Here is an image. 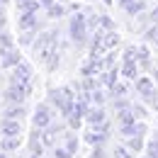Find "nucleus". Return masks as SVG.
<instances>
[{"instance_id":"15","label":"nucleus","mask_w":158,"mask_h":158,"mask_svg":"<svg viewBox=\"0 0 158 158\" xmlns=\"http://www.w3.org/2000/svg\"><path fill=\"white\" fill-rule=\"evenodd\" d=\"M127 78H136V66H134V61H124V71H122Z\"/></svg>"},{"instance_id":"9","label":"nucleus","mask_w":158,"mask_h":158,"mask_svg":"<svg viewBox=\"0 0 158 158\" xmlns=\"http://www.w3.org/2000/svg\"><path fill=\"white\" fill-rule=\"evenodd\" d=\"M119 44V37L114 32H107V34H102V46H100V54L102 51H107V49H112V46H117Z\"/></svg>"},{"instance_id":"4","label":"nucleus","mask_w":158,"mask_h":158,"mask_svg":"<svg viewBox=\"0 0 158 158\" xmlns=\"http://www.w3.org/2000/svg\"><path fill=\"white\" fill-rule=\"evenodd\" d=\"M0 61H2L5 68H12V66H17L22 61V56L15 46H10V49H0Z\"/></svg>"},{"instance_id":"12","label":"nucleus","mask_w":158,"mask_h":158,"mask_svg":"<svg viewBox=\"0 0 158 158\" xmlns=\"http://www.w3.org/2000/svg\"><path fill=\"white\" fill-rule=\"evenodd\" d=\"M22 143L20 136H2V151H15Z\"/></svg>"},{"instance_id":"14","label":"nucleus","mask_w":158,"mask_h":158,"mask_svg":"<svg viewBox=\"0 0 158 158\" xmlns=\"http://www.w3.org/2000/svg\"><path fill=\"white\" fill-rule=\"evenodd\" d=\"M146 153H148V158H158V134L151 141H148V146H146Z\"/></svg>"},{"instance_id":"11","label":"nucleus","mask_w":158,"mask_h":158,"mask_svg":"<svg viewBox=\"0 0 158 158\" xmlns=\"http://www.w3.org/2000/svg\"><path fill=\"white\" fill-rule=\"evenodd\" d=\"M88 122L93 124V127H98L105 122V112H102V107L100 110H88Z\"/></svg>"},{"instance_id":"10","label":"nucleus","mask_w":158,"mask_h":158,"mask_svg":"<svg viewBox=\"0 0 158 158\" xmlns=\"http://www.w3.org/2000/svg\"><path fill=\"white\" fill-rule=\"evenodd\" d=\"M22 114H24V105H10L5 110V117L2 119H20Z\"/></svg>"},{"instance_id":"5","label":"nucleus","mask_w":158,"mask_h":158,"mask_svg":"<svg viewBox=\"0 0 158 158\" xmlns=\"http://www.w3.org/2000/svg\"><path fill=\"white\" fill-rule=\"evenodd\" d=\"M29 76H32V68L27 63H17L12 66V83H29Z\"/></svg>"},{"instance_id":"19","label":"nucleus","mask_w":158,"mask_h":158,"mask_svg":"<svg viewBox=\"0 0 158 158\" xmlns=\"http://www.w3.org/2000/svg\"><path fill=\"white\" fill-rule=\"evenodd\" d=\"M114 158H134V156H131V151H129V148L117 146V148H114Z\"/></svg>"},{"instance_id":"20","label":"nucleus","mask_w":158,"mask_h":158,"mask_svg":"<svg viewBox=\"0 0 158 158\" xmlns=\"http://www.w3.org/2000/svg\"><path fill=\"white\" fill-rule=\"evenodd\" d=\"M105 83H107V85H110V88H114V80H117V71H114V68H112V71H110V73H107V76H105Z\"/></svg>"},{"instance_id":"3","label":"nucleus","mask_w":158,"mask_h":158,"mask_svg":"<svg viewBox=\"0 0 158 158\" xmlns=\"http://www.w3.org/2000/svg\"><path fill=\"white\" fill-rule=\"evenodd\" d=\"M49 124H51V110H49V105H39L37 112H34V127L37 129H46Z\"/></svg>"},{"instance_id":"6","label":"nucleus","mask_w":158,"mask_h":158,"mask_svg":"<svg viewBox=\"0 0 158 158\" xmlns=\"http://www.w3.org/2000/svg\"><path fill=\"white\" fill-rule=\"evenodd\" d=\"M0 131H2V136H20V134H22V127H20L17 119H2Z\"/></svg>"},{"instance_id":"8","label":"nucleus","mask_w":158,"mask_h":158,"mask_svg":"<svg viewBox=\"0 0 158 158\" xmlns=\"http://www.w3.org/2000/svg\"><path fill=\"white\" fill-rule=\"evenodd\" d=\"M34 24H37V12H22L20 17V29H34Z\"/></svg>"},{"instance_id":"18","label":"nucleus","mask_w":158,"mask_h":158,"mask_svg":"<svg viewBox=\"0 0 158 158\" xmlns=\"http://www.w3.org/2000/svg\"><path fill=\"white\" fill-rule=\"evenodd\" d=\"M66 148H68L71 153H76V148H78V139L73 136V134H68V141H66Z\"/></svg>"},{"instance_id":"13","label":"nucleus","mask_w":158,"mask_h":158,"mask_svg":"<svg viewBox=\"0 0 158 158\" xmlns=\"http://www.w3.org/2000/svg\"><path fill=\"white\" fill-rule=\"evenodd\" d=\"M143 134H134V136H129V148H131V151H141V148H143Z\"/></svg>"},{"instance_id":"21","label":"nucleus","mask_w":158,"mask_h":158,"mask_svg":"<svg viewBox=\"0 0 158 158\" xmlns=\"http://www.w3.org/2000/svg\"><path fill=\"white\" fill-rule=\"evenodd\" d=\"M90 158H105V148H102V143H95L93 156H90Z\"/></svg>"},{"instance_id":"27","label":"nucleus","mask_w":158,"mask_h":158,"mask_svg":"<svg viewBox=\"0 0 158 158\" xmlns=\"http://www.w3.org/2000/svg\"><path fill=\"white\" fill-rule=\"evenodd\" d=\"M5 2H7V0H0V5H5Z\"/></svg>"},{"instance_id":"2","label":"nucleus","mask_w":158,"mask_h":158,"mask_svg":"<svg viewBox=\"0 0 158 158\" xmlns=\"http://www.w3.org/2000/svg\"><path fill=\"white\" fill-rule=\"evenodd\" d=\"M71 37L78 44L85 41V20H83V15H73L71 17Z\"/></svg>"},{"instance_id":"26","label":"nucleus","mask_w":158,"mask_h":158,"mask_svg":"<svg viewBox=\"0 0 158 158\" xmlns=\"http://www.w3.org/2000/svg\"><path fill=\"white\" fill-rule=\"evenodd\" d=\"M32 158H41V153H32Z\"/></svg>"},{"instance_id":"22","label":"nucleus","mask_w":158,"mask_h":158,"mask_svg":"<svg viewBox=\"0 0 158 158\" xmlns=\"http://www.w3.org/2000/svg\"><path fill=\"white\" fill-rule=\"evenodd\" d=\"M131 112H134V117H136V119H143V117H146V110H143V107H139V105L131 107Z\"/></svg>"},{"instance_id":"28","label":"nucleus","mask_w":158,"mask_h":158,"mask_svg":"<svg viewBox=\"0 0 158 158\" xmlns=\"http://www.w3.org/2000/svg\"><path fill=\"white\" fill-rule=\"evenodd\" d=\"M0 158H7V156H5V153H0Z\"/></svg>"},{"instance_id":"25","label":"nucleus","mask_w":158,"mask_h":158,"mask_svg":"<svg viewBox=\"0 0 158 158\" xmlns=\"http://www.w3.org/2000/svg\"><path fill=\"white\" fill-rule=\"evenodd\" d=\"M151 22H156V24H158V7L151 10Z\"/></svg>"},{"instance_id":"24","label":"nucleus","mask_w":158,"mask_h":158,"mask_svg":"<svg viewBox=\"0 0 158 158\" xmlns=\"http://www.w3.org/2000/svg\"><path fill=\"white\" fill-rule=\"evenodd\" d=\"M54 2H56V0H39V5H41V7H46V10H49Z\"/></svg>"},{"instance_id":"1","label":"nucleus","mask_w":158,"mask_h":158,"mask_svg":"<svg viewBox=\"0 0 158 158\" xmlns=\"http://www.w3.org/2000/svg\"><path fill=\"white\" fill-rule=\"evenodd\" d=\"M88 110H90V107H88V95L83 93L80 98L73 100V112H71V117H68L73 129H78V127H80V119H83V117H88Z\"/></svg>"},{"instance_id":"23","label":"nucleus","mask_w":158,"mask_h":158,"mask_svg":"<svg viewBox=\"0 0 158 158\" xmlns=\"http://www.w3.org/2000/svg\"><path fill=\"white\" fill-rule=\"evenodd\" d=\"M54 158H71V151H68V148H56V151H54Z\"/></svg>"},{"instance_id":"16","label":"nucleus","mask_w":158,"mask_h":158,"mask_svg":"<svg viewBox=\"0 0 158 158\" xmlns=\"http://www.w3.org/2000/svg\"><path fill=\"white\" fill-rule=\"evenodd\" d=\"M63 12H66V10H63V5H59V2H54V5L49 7V15H54V17H63Z\"/></svg>"},{"instance_id":"7","label":"nucleus","mask_w":158,"mask_h":158,"mask_svg":"<svg viewBox=\"0 0 158 158\" xmlns=\"http://www.w3.org/2000/svg\"><path fill=\"white\" fill-rule=\"evenodd\" d=\"M136 90H139V95H143L146 100H151L153 95H156L153 83H151V78H146V76H141V78L136 80Z\"/></svg>"},{"instance_id":"17","label":"nucleus","mask_w":158,"mask_h":158,"mask_svg":"<svg viewBox=\"0 0 158 158\" xmlns=\"http://www.w3.org/2000/svg\"><path fill=\"white\" fill-rule=\"evenodd\" d=\"M20 41L24 44V46H27V44H32V41H34V32H32V29H24V32H22V37H20Z\"/></svg>"}]
</instances>
